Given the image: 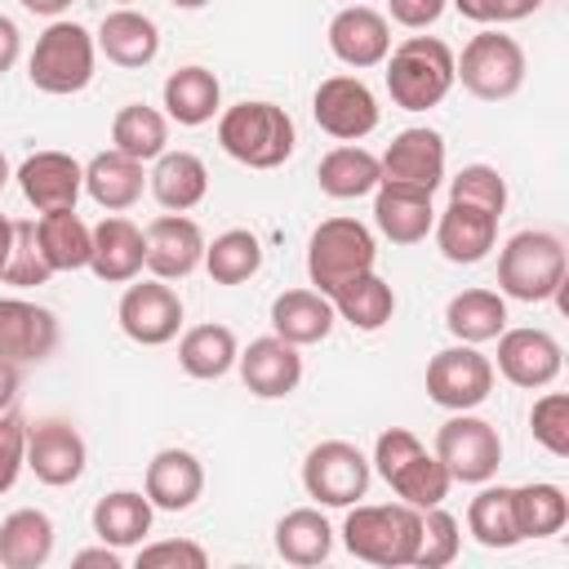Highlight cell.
<instances>
[{
    "mask_svg": "<svg viewBox=\"0 0 569 569\" xmlns=\"http://www.w3.org/2000/svg\"><path fill=\"white\" fill-rule=\"evenodd\" d=\"M418 533H422V511L409 502H351L342 520L347 551L356 560L387 565V569L413 565Z\"/></svg>",
    "mask_w": 569,
    "mask_h": 569,
    "instance_id": "6da1fadb",
    "label": "cell"
},
{
    "mask_svg": "<svg viewBox=\"0 0 569 569\" xmlns=\"http://www.w3.org/2000/svg\"><path fill=\"white\" fill-rule=\"evenodd\" d=\"M293 120L276 102H236L218 116V147L249 169H280L293 156Z\"/></svg>",
    "mask_w": 569,
    "mask_h": 569,
    "instance_id": "7a4b0ae2",
    "label": "cell"
},
{
    "mask_svg": "<svg viewBox=\"0 0 569 569\" xmlns=\"http://www.w3.org/2000/svg\"><path fill=\"white\" fill-rule=\"evenodd\" d=\"M373 467L378 476L391 485V493L418 511L427 507H440L449 498V471L436 453H427V445L405 431V427H387L378 440H373Z\"/></svg>",
    "mask_w": 569,
    "mask_h": 569,
    "instance_id": "3957f363",
    "label": "cell"
},
{
    "mask_svg": "<svg viewBox=\"0 0 569 569\" xmlns=\"http://www.w3.org/2000/svg\"><path fill=\"white\" fill-rule=\"evenodd\" d=\"M453 89V49L436 36H409L387 53V93L400 111H431Z\"/></svg>",
    "mask_w": 569,
    "mask_h": 569,
    "instance_id": "277c9868",
    "label": "cell"
},
{
    "mask_svg": "<svg viewBox=\"0 0 569 569\" xmlns=\"http://www.w3.org/2000/svg\"><path fill=\"white\" fill-rule=\"evenodd\" d=\"M565 289V240L556 231H516L498 253V293L516 302H547Z\"/></svg>",
    "mask_w": 569,
    "mask_h": 569,
    "instance_id": "5b68a950",
    "label": "cell"
},
{
    "mask_svg": "<svg viewBox=\"0 0 569 569\" xmlns=\"http://www.w3.org/2000/svg\"><path fill=\"white\" fill-rule=\"evenodd\" d=\"M93 53H98V44L80 22L53 18L40 31V40H36V49L27 58V80L40 93H53V98L80 93L93 80Z\"/></svg>",
    "mask_w": 569,
    "mask_h": 569,
    "instance_id": "8992f818",
    "label": "cell"
},
{
    "mask_svg": "<svg viewBox=\"0 0 569 569\" xmlns=\"http://www.w3.org/2000/svg\"><path fill=\"white\" fill-rule=\"evenodd\" d=\"M373 258H378V244H373V231L365 222H356V218H325L311 231V240H307V276H311V289H320L329 298L351 276L373 271Z\"/></svg>",
    "mask_w": 569,
    "mask_h": 569,
    "instance_id": "52a82bcc",
    "label": "cell"
},
{
    "mask_svg": "<svg viewBox=\"0 0 569 569\" xmlns=\"http://www.w3.org/2000/svg\"><path fill=\"white\" fill-rule=\"evenodd\" d=\"M453 80L480 102H502L525 84V49L507 31L485 27L462 44V58H453Z\"/></svg>",
    "mask_w": 569,
    "mask_h": 569,
    "instance_id": "ba28073f",
    "label": "cell"
},
{
    "mask_svg": "<svg viewBox=\"0 0 569 569\" xmlns=\"http://www.w3.org/2000/svg\"><path fill=\"white\" fill-rule=\"evenodd\" d=\"M449 480H462V485H485L498 476V462H502V436L493 422L476 418L471 409L453 413L440 431H436V449H431Z\"/></svg>",
    "mask_w": 569,
    "mask_h": 569,
    "instance_id": "9c48e42d",
    "label": "cell"
},
{
    "mask_svg": "<svg viewBox=\"0 0 569 569\" xmlns=\"http://www.w3.org/2000/svg\"><path fill=\"white\" fill-rule=\"evenodd\" d=\"M373 476V462L351 440H320L302 458V489L320 507H351L365 498Z\"/></svg>",
    "mask_w": 569,
    "mask_h": 569,
    "instance_id": "30bf717a",
    "label": "cell"
},
{
    "mask_svg": "<svg viewBox=\"0 0 569 569\" xmlns=\"http://www.w3.org/2000/svg\"><path fill=\"white\" fill-rule=\"evenodd\" d=\"M489 391H493V360L480 356L471 342L445 347L427 360V396L440 409H449V413L476 409L489 400Z\"/></svg>",
    "mask_w": 569,
    "mask_h": 569,
    "instance_id": "8fae6325",
    "label": "cell"
},
{
    "mask_svg": "<svg viewBox=\"0 0 569 569\" xmlns=\"http://www.w3.org/2000/svg\"><path fill=\"white\" fill-rule=\"evenodd\" d=\"M311 116L329 138L360 142L365 133L378 129V98L360 76H329V80L316 84Z\"/></svg>",
    "mask_w": 569,
    "mask_h": 569,
    "instance_id": "7c38bea8",
    "label": "cell"
},
{
    "mask_svg": "<svg viewBox=\"0 0 569 569\" xmlns=\"http://www.w3.org/2000/svg\"><path fill=\"white\" fill-rule=\"evenodd\" d=\"M116 320L138 347H164L182 329V298L169 289V280H142L120 293Z\"/></svg>",
    "mask_w": 569,
    "mask_h": 569,
    "instance_id": "4fadbf2b",
    "label": "cell"
},
{
    "mask_svg": "<svg viewBox=\"0 0 569 569\" xmlns=\"http://www.w3.org/2000/svg\"><path fill=\"white\" fill-rule=\"evenodd\" d=\"M84 462H89L84 436L67 418H40L36 427H27V467L36 471L40 485L67 489L84 476Z\"/></svg>",
    "mask_w": 569,
    "mask_h": 569,
    "instance_id": "5bb4252c",
    "label": "cell"
},
{
    "mask_svg": "<svg viewBox=\"0 0 569 569\" xmlns=\"http://www.w3.org/2000/svg\"><path fill=\"white\" fill-rule=\"evenodd\" d=\"M560 365H565V351L560 342L547 333V329H502L498 333V373L511 382V387H551L560 378Z\"/></svg>",
    "mask_w": 569,
    "mask_h": 569,
    "instance_id": "9a60e30c",
    "label": "cell"
},
{
    "mask_svg": "<svg viewBox=\"0 0 569 569\" xmlns=\"http://www.w3.org/2000/svg\"><path fill=\"white\" fill-rule=\"evenodd\" d=\"M147 240V271L156 280H182L204 262V231L187 213H160L142 231Z\"/></svg>",
    "mask_w": 569,
    "mask_h": 569,
    "instance_id": "2e32d148",
    "label": "cell"
},
{
    "mask_svg": "<svg viewBox=\"0 0 569 569\" xmlns=\"http://www.w3.org/2000/svg\"><path fill=\"white\" fill-rule=\"evenodd\" d=\"M18 187L36 213L76 209V200L84 191V164L67 151H36L18 164Z\"/></svg>",
    "mask_w": 569,
    "mask_h": 569,
    "instance_id": "e0dca14e",
    "label": "cell"
},
{
    "mask_svg": "<svg viewBox=\"0 0 569 569\" xmlns=\"http://www.w3.org/2000/svg\"><path fill=\"white\" fill-rule=\"evenodd\" d=\"M378 169L387 182H409L436 196V187L445 182V138L427 124L400 129L391 138V147L378 156Z\"/></svg>",
    "mask_w": 569,
    "mask_h": 569,
    "instance_id": "ac0fdd59",
    "label": "cell"
},
{
    "mask_svg": "<svg viewBox=\"0 0 569 569\" xmlns=\"http://www.w3.org/2000/svg\"><path fill=\"white\" fill-rule=\"evenodd\" d=\"M236 369H240V382L258 396V400H284L289 391H298L302 382V356L293 342L267 333V338H253L240 356H236Z\"/></svg>",
    "mask_w": 569,
    "mask_h": 569,
    "instance_id": "d6986e66",
    "label": "cell"
},
{
    "mask_svg": "<svg viewBox=\"0 0 569 569\" xmlns=\"http://www.w3.org/2000/svg\"><path fill=\"white\" fill-rule=\"evenodd\" d=\"M329 49L338 62L365 71V67H378L387 62L391 53V27L378 9L369 4H342L333 18H329Z\"/></svg>",
    "mask_w": 569,
    "mask_h": 569,
    "instance_id": "ffe728a7",
    "label": "cell"
},
{
    "mask_svg": "<svg viewBox=\"0 0 569 569\" xmlns=\"http://www.w3.org/2000/svg\"><path fill=\"white\" fill-rule=\"evenodd\" d=\"M58 347V320L27 298H0V356L13 365H40Z\"/></svg>",
    "mask_w": 569,
    "mask_h": 569,
    "instance_id": "44dd1931",
    "label": "cell"
},
{
    "mask_svg": "<svg viewBox=\"0 0 569 569\" xmlns=\"http://www.w3.org/2000/svg\"><path fill=\"white\" fill-rule=\"evenodd\" d=\"M431 231H436V249L445 253V262L471 267V262L489 258V249L498 240V213L462 204V200H449V209L431 222Z\"/></svg>",
    "mask_w": 569,
    "mask_h": 569,
    "instance_id": "7402d4cb",
    "label": "cell"
},
{
    "mask_svg": "<svg viewBox=\"0 0 569 569\" xmlns=\"http://www.w3.org/2000/svg\"><path fill=\"white\" fill-rule=\"evenodd\" d=\"M373 222L391 244H418L427 240L436 209H431V191L409 187V182H378L373 187Z\"/></svg>",
    "mask_w": 569,
    "mask_h": 569,
    "instance_id": "603a6c76",
    "label": "cell"
},
{
    "mask_svg": "<svg viewBox=\"0 0 569 569\" xmlns=\"http://www.w3.org/2000/svg\"><path fill=\"white\" fill-rule=\"evenodd\" d=\"M147 267V240H142V227H133L129 218L111 213L93 227V240H89V271L107 284H129L138 271Z\"/></svg>",
    "mask_w": 569,
    "mask_h": 569,
    "instance_id": "cb8c5ba5",
    "label": "cell"
},
{
    "mask_svg": "<svg viewBox=\"0 0 569 569\" xmlns=\"http://www.w3.org/2000/svg\"><path fill=\"white\" fill-rule=\"evenodd\" d=\"M142 493L160 511H187L204 493V467H200V458L191 449H160L147 462Z\"/></svg>",
    "mask_w": 569,
    "mask_h": 569,
    "instance_id": "d4e9b609",
    "label": "cell"
},
{
    "mask_svg": "<svg viewBox=\"0 0 569 569\" xmlns=\"http://www.w3.org/2000/svg\"><path fill=\"white\" fill-rule=\"evenodd\" d=\"M93 44L107 53V62H116V67H124V71H138V67H147V62L160 53V27H156L147 13L120 4V9H111V13L102 18Z\"/></svg>",
    "mask_w": 569,
    "mask_h": 569,
    "instance_id": "484cf974",
    "label": "cell"
},
{
    "mask_svg": "<svg viewBox=\"0 0 569 569\" xmlns=\"http://www.w3.org/2000/svg\"><path fill=\"white\" fill-rule=\"evenodd\" d=\"M333 302L320 289H284L271 302V333L293 342V347H311L325 342L333 329Z\"/></svg>",
    "mask_w": 569,
    "mask_h": 569,
    "instance_id": "4316f807",
    "label": "cell"
},
{
    "mask_svg": "<svg viewBox=\"0 0 569 569\" xmlns=\"http://www.w3.org/2000/svg\"><path fill=\"white\" fill-rule=\"evenodd\" d=\"M147 187L160 200V209L187 213L209 196V169L196 151H160L156 169L147 173Z\"/></svg>",
    "mask_w": 569,
    "mask_h": 569,
    "instance_id": "83f0119b",
    "label": "cell"
},
{
    "mask_svg": "<svg viewBox=\"0 0 569 569\" xmlns=\"http://www.w3.org/2000/svg\"><path fill=\"white\" fill-rule=\"evenodd\" d=\"M142 187H147L142 160H133V156H124V151H116V147L98 151V156L84 164V191H89V200L102 204L107 213H120V209L138 204Z\"/></svg>",
    "mask_w": 569,
    "mask_h": 569,
    "instance_id": "f1b7e54d",
    "label": "cell"
},
{
    "mask_svg": "<svg viewBox=\"0 0 569 569\" xmlns=\"http://www.w3.org/2000/svg\"><path fill=\"white\" fill-rule=\"evenodd\" d=\"M218 107H222V84L209 67L191 62V67L169 71V80H164V116L169 120L196 129V124H209L218 116Z\"/></svg>",
    "mask_w": 569,
    "mask_h": 569,
    "instance_id": "f546056e",
    "label": "cell"
},
{
    "mask_svg": "<svg viewBox=\"0 0 569 569\" xmlns=\"http://www.w3.org/2000/svg\"><path fill=\"white\" fill-rule=\"evenodd\" d=\"M333 302V316H342L351 329L360 333H378L391 316H396V289L378 276V271H360L351 276L338 293H329Z\"/></svg>",
    "mask_w": 569,
    "mask_h": 569,
    "instance_id": "4dcf8cb0",
    "label": "cell"
},
{
    "mask_svg": "<svg viewBox=\"0 0 569 569\" xmlns=\"http://www.w3.org/2000/svg\"><path fill=\"white\" fill-rule=\"evenodd\" d=\"M53 556V520L36 507H18L0 520V565L40 569Z\"/></svg>",
    "mask_w": 569,
    "mask_h": 569,
    "instance_id": "1f68e13d",
    "label": "cell"
},
{
    "mask_svg": "<svg viewBox=\"0 0 569 569\" xmlns=\"http://www.w3.org/2000/svg\"><path fill=\"white\" fill-rule=\"evenodd\" d=\"M316 182H320V191L333 196V200H360V196H369V191L382 182V169H378V156H373V151L342 142V147H333V151L320 156Z\"/></svg>",
    "mask_w": 569,
    "mask_h": 569,
    "instance_id": "d6a6232c",
    "label": "cell"
},
{
    "mask_svg": "<svg viewBox=\"0 0 569 569\" xmlns=\"http://www.w3.org/2000/svg\"><path fill=\"white\" fill-rule=\"evenodd\" d=\"M445 329L458 342H471V347L493 342L507 329V298L493 293V289H462L445 307Z\"/></svg>",
    "mask_w": 569,
    "mask_h": 569,
    "instance_id": "836d02e7",
    "label": "cell"
},
{
    "mask_svg": "<svg viewBox=\"0 0 569 569\" xmlns=\"http://www.w3.org/2000/svg\"><path fill=\"white\" fill-rule=\"evenodd\" d=\"M151 516H156V507L147 493L116 489V493L93 502V533L107 547H138L151 533Z\"/></svg>",
    "mask_w": 569,
    "mask_h": 569,
    "instance_id": "e575fe53",
    "label": "cell"
},
{
    "mask_svg": "<svg viewBox=\"0 0 569 569\" xmlns=\"http://www.w3.org/2000/svg\"><path fill=\"white\" fill-rule=\"evenodd\" d=\"M333 551V529L316 507H293L276 520V556L289 565H320Z\"/></svg>",
    "mask_w": 569,
    "mask_h": 569,
    "instance_id": "d590c367",
    "label": "cell"
},
{
    "mask_svg": "<svg viewBox=\"0 0 569 569\" xmlns=\"http://www.w3.org/2000/svg\"><path fill=\"white\" fill-rule=\"evenodd\" d=\"M36 236H40V249L58 271H80L89 267V240H93V227L76 213V209H53V213H40L36 218Z\"/></svg>",
    "mask_w": 569,
    "mask_h": 569,
    "instance_id": "8d00e7d4",
    "label": "cell"
},
{
    "mask_svg": "<svg viewBox=\"0 0 569 569\" xmlns=\"http://www.w3.org/2000/svg\"><path fill=\"white\" fill-rule=\"evenodd\" d=\"M240 347H236V333L227 325H191L178 342V365L182 373L200 378V382H213L222 378L231 365H236Z\"/></svg>",
    "mask_w": 569,
    "mask_h": 569,
    "instance_id": "74e56055",
    "label": "cell"
},
{
    "mask_svg": "<svg viewBox=\"0 0 569 569\" xmlns=\"http://www.w3.org/2000/svg\"><path fill=\"white\" fill-rule=\"evenodd\" d=\"M467 529H471V538H476L480 547H489V551H507V547L525 542L520 529H516L511 485H489V480H485V489H480V493L471 498V507H467Z\"/></svg>",
    "mask_w": 569,
    "mask_h": 569,
    "instance_id": "f35d334b",
    "label": "cell"
},
{
    "mask_svg": "<svg viewBox=\"0 0 569 569\" xmlns=\"http://www.w3.org/2000/svg\"><path fill=\"white\" fill-rule=\"evenodd\" d=\"M511 507H516V529L520 538H551L569 520V498L551 480L533 485H511Z\"/></svg>",
    "mask_w": 569,
    "mask_h": 569,
    "instance_id": "ab89813d",
    "label": "cell"
},
{
    "mask_svg": "<svg viewBox=\"0 0 569 569\" xmlns=\"http://www.w3.org/2000/svg\"><path fill=\"white\" fill-rule=\"evenodd\" d=\"M164 142H169L164 111H156L147 102H129V107L116 111V120H111V147L116 151H124V156L147 164V160H156L164 151Z\"/></svg>",
    "mask_w": 569,
    "mask_h": 569,
    "instance_id": "60d3db41",
    "label": "cell"
},
{
    "mask_svg": "<svg viewBox=\"0 0 569 569\" xmlns=\"http://www.w3.org/2000/svg\"><path fill=\"white\" fill-rule=\"evenodd\" d=\"M258 267H262V244L244 227H231L213 236V244H204V271L213 284H244L249 276H258Z\"/></svg>",
    "mask_w": 569,
    "mask_h": 569,
    "instance_id": "b9f144b4",
    "label": "cell"
},
{
    "mask_svg": "<svg viewBox=\"0 0 569 569\" xmlns=\"http://www.w3.org/2000/svg\"><path fill=\"white\" fill-rule=\"evenodd\" d=\"M53 267L40 249V236H36V218H22L13 222V244H9V262H4V284L13 289H36V284H49Z\"/></svg>",
    "mask_w": 569,
    "mask_h": 569,
    "instance_id": "7bdbcfd3",
    "label": "cell"
},
{
    "mask_svg": "<svg viewBox=\"0 0 569 569\" xmlns=\"http://www.w3.org/2000/svg\"><path fill=\"white\" fill-rule=\"evenodd\" d=\"M458 547H462L458 520H453L445 507H427V511H422V533H418L413 565H418V569H445V565L458 560Z\"/></svg>",
    "mask_w": 569,
    "mask_h": 569,
    "instance_id": "ee69618b",
    "label": "cell"
},
{
    "mask_svg": "<svg viewBox=\"0 0 569 569\" xmlns=\"http://www.w3.org/2000/svg\"><path fill=\"white\" fill-rule=\"evenodd\" d=\"M449 200H462V204H476V209H489V213H507V178L493 169V164H462L458 178L449 182Z\"/></svg>",
    "mask_w": 569,
    "mask_h": 569,
    "instance_id": "f6af8a7d",
    "label": "cell"
},
{
    "mask_svg": "<svg viewBox=\"0 0 569 569\" xmlns=\"http://www.w3.org/2000/svg\"><path fill=\"white\" fill-rule=\"evenodd\" d=\"M529 431L551 458H569V396L565 391L538 396L529 409Z\"/></svg>",
    "mask_w": 569,
    "mask_h": 569,
    "instance_id": "bcb514c9",
    "label": "cell"
},
{
    "mask_svg": "<svg viewBox=\"0 0 569 569\" xmlns=\"http://www.w3.org/2000/svg\"><path fill=\"white\" fill-rule=\"evenodd\" d=\"M209 551L187 538H160L151 547L138 542V569H204Z\"/></svg>",
    "mask_w": 569,
    "mask_h": 569,
    "instance_id": "7dc6e473",
    "label": "cell"
},
{
    "mask_svg": "<svg viewBox=\"0 0 569 569\" xmlns=\"http://www.w3.org/2000/svg\"><path fill=\"white\" fill-rule=\"evenodd\" d=\"M27 467V422L9 409H0V493H9L18 485Z\"/></svg>",
    "mask_w": 569,
    "mask_h": 569,
    "instance_id": "c3c4849f",
    "label": "cell"
},
{
    "mask_svg": "<svg viewBox=\"0 0 569 569\" xmlns=\"http://www.w3.org/2000/svg\"><path fill=\"white\" fill-rule=\"evenodd\" d=\"M445 4H449V0H387L391 18H396L400 27H409V31H422V27L440 22Z\"/></svg>",
    "mask_w": 569,
    "mask_h": 569,
    "instance_id": "681fc988",
    "label": "cell"
},
{
    "mask_svg": "<svg viewBox=\"0 0 569 569\" xmlns=\"http://www.w3.org/2000/svg\"><path fill=\"white\" fill-rule=\"evenodd\" d=\"M18 53H22V36H18V22L0 13V76H4V71L18 62Z\"/></svg>",
    "mask_w": 569,
    "mask_h": 569,
    "instance_id": "f907efd6",
    "label": "cell"
},
{
    "mask_svg": "<svg viewBox=\"0 0 569 569\" xmlns=\"http://www.w3.org/2000/svg\"><path fill=\"white\" fill-rule=\"evenodd\" d=\"M71 565H76V569H93V565H98V569H120V547H107V542H102V547L76 551Z\"/></svg>",
    "mask_w": 569,
    "mask_h": 569,
    "instance_id": "816d5d0a",
    "label": "cell"
},
{
    "mask_svg": "<svg viewBox=\"0 0 569 569\" xmlns=\"http://www.w3.org/2000/svg\"><path fill=\"white\" fill-rule=\"evenodd\" d=\"M542 9V0H493V13H498V27L502 22H520V18H529V13H538Z\"/></svg>",
    "mask_w": 569,
    "mask_h": 569,
    "instance_id": "f5cc1de1",
    "label": "cell"
},
{
    "mask_svg": "<svg viewBox=\"0 0 569 569\" xmlns=\"http://www.w3.org/2000/svg\"><path fill=\"white\" fill-rule=\"evenodd\" d=\"M13 396H18V365L0 356V409H9Z\"/></svg>",
    "mask_w": 569,
    "mask_h": 569,
    "instance_id": "db71d44e",
    "label": "cell"
},
{
    "mask_svg": "<svg viewBox=\"0 0 569 569\" xmlns=\"http://www.w3.org/2000/svg\"><path fill=\"white\" fill-rule=\"evenodd\" d=\"M71 4H76V0H22V9H31V13H40V18H62Z\"/></svg>",
    "mask_w": 569,
    "mask_h": 569,
    "instance_id": "11a10c76",
    "label": "cell"
},
{
    "mask_svg": "<svg viewBox=\"0 0 569 569\" xmlns=\"http://www.w3.org/2000/svg\"><path fill=\"white\" fill-rule=\"evenodd\" d=\"M9 244H13V218L0 213V276H4V262H9Z\"/></svg>",
    "mask_w": 569,
    "mask_h": 569,
    "instance_id": "9f6ffc18",
    "label": "cell"
},
{
    "mask_svg": "<svg viewBox=\"0 0 569 569\" xmlns=\"http://www.w3.org/2000/svg\"><path fill=\"white\" fill-rule=\"evenodd\" d=\"M169 4H173V9H204L209 0H169Z\"/></svg>",
    "mask_w": 569,
    "mask_h": 569,
    "instance_id": "6f0895ef",
    "label": "cell"
},
{
    "mask_svg": "<svg viewBox=\"0 0 569 569\" xmlns=\"http://www.w3.org/2000/svg\"><path fill=\"white\" fill-rule=\"evenodd\" d=\"M4 182H9V156L0 151V187H4Z\"/></svg>",
    "mask_w": 569,
    "mask_h": 569,
    "instance_id": "680465c9",
    "label": "cell"
},
{
    "mask_svg": "<svg viewBox=\"0 0 569 569\" xmlns=\"http://www.w3.org/2000/svg\"><path fill=\"white\" fill-rule=\"evenodd\" d=\"M342 4H360V0H342Z\"/></svg>",
    "mask_w": 569,
    "mask_h": 569,
    "instance_id": "91938a15",
    "label": "cell"
},
{
    "mask_svg": "<svg viewBox=\"0 0 569 569\" xmlns=\"http://www.w3.org/2000/svg\"><path fill=\"white\" fill-rule=\"evenodd\" d=\"M116 4H129V0H116Z\"/></svg>",
    "mask_w": 569,
    "mask_h": 569,
    "instance_id": "94428289",
    "label": "cell"
}]
</instances>
